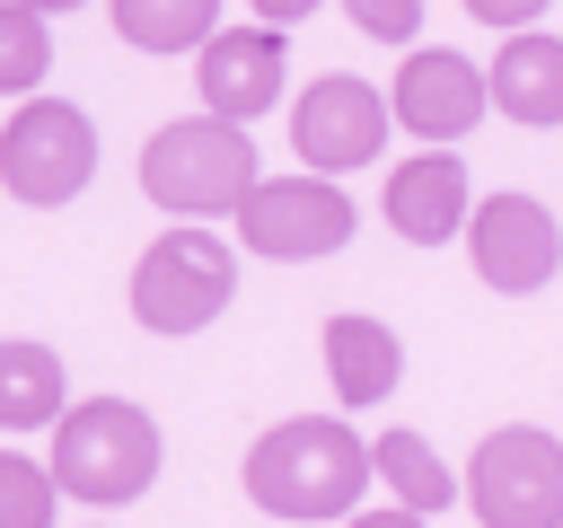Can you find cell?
Segmentation results:
<instances>
[{"label": "cell", "instance_id": "obj_1", "mask_svg": "<svg viewBox=\"0 0 563 528\" xmlns=\"http://www.w3.org/2000/svg\"><path fill=\"white\" fill-rule=\"evenodd\" d=\"M369 484V440L343 414H290L246 449V502L264 519H343Z\"/></svg>", "mask_w": 563, "mask_h": 528}, {"label": "cell", "instance_id": "obj_2", "mask_svg": "<svg viewBox=\"0 0 563 528\" xmlns=\"http://www.w3.org/2000/svg\"><path fill=\"white\" fill-rule=\"evenodd\" d=\"M158 422L132 405V396H88V405H62L53 414V484L88 510H123L158 484Z\"/></svg>", "mask_w": 563, "mask_h": 528}, {"label": "cell", "instance_id": "obj_3", "mask_svg": "<svg viewBox=\"0 0 563 528\" xmlns=\"http://www.w3.org/2000/svg\"><path fill=\"white\" fill-rule=\"evenodd\" d=\"M255 176H264V167H255L246 123H229V114H211V106L185 114V123H158V132L141 141V194H150L158 211H176V220H220V211H238Z\"/></svg>", "mask_w": 563, "mask_h": 528}, {"label": "cell", "instance_id": "obj_4", "mask_svg": "<svg viewBox=\"0 0 563 528\" xmlns=\"http://www.w3.org/2000/svg\"><path fill=\"white\" fill-rule=\"evenodd\" d=\"M229 299H238V255H229V238H211L202 220L150 238L141 264H132V317H141L150 334H202Z\"/></svg>", "mask_w": 563, "mask_h": 528}, {"label": "cell", "instance_id": "obj_5", "mask_svg": "<svg viewBox=\"0 0 563 528\" xmlns=\"http://www.w3.org/2000/svg\"><path fill=\"white\" fill-rule=\"evenodd\" d=\"M88 176H97V123L70 97H26L0 123V185L26 211H62L70 194H88Z\"/></svg>", "mask_w": 563, "mask_h": 528}, {"label": "cell", "instance_id": "obj_6", "mask_svg": "<svg viewBox=\"0 0 563 528\" xmlns=\"http://www.w3.org/2000/svg\"><path fill=\"white\" fill-rule=\"evenodd\" d=\"M466 502L484 528H563V440L537 422H501L466 458Z\"/></svg>", "mask_w": 563, "mask_h": 528}, {"label": "cell", "instance_id": "obj_7", "mask_svg": "<svg viewBox=\"0 0 563 528\" xmlns=\"http://www.w3.org/2000/svg\"><path fill=\"white\" fill-rule=\"evenodd\" d=\"M229 220H238V246L264 255V264H308V255L352 246V194H343L334 176H317V167H299V176H255Z\"/></svg>", "mask_w": 563, "mask_h": 528}, {"label": "cell", "instance_id": "obj_8", "mask_svg": "<svg viewBox=\"0 0 563 528\" xmlns=\"http://www.w3.org/2000/svg\"><path fill=\"white\" fill-rule=\"evenodd\" d=\"M387 132H396L387 88H369V79H352V70L308 79L299 106H290V150H299V167H317V176L369 167V158L387 150Z\"/></svg>", "mask_w": 563, "mask_h": 528}, {"label": "cell", "instance_id": "obj_9", "mask_svg": "<svg viewBox=\"0 0 563 528\" xmlns=\"http://www.w3.org/2000/svg\"><path fill=\"white\" fill-rule=\"evenodd\" d=\"M466 255H475V282H484V290L528 299V290L554 282L563 229H554V211H545L537 194H484V202L466 211Z\"/></svg>", "mask_w": 563, "mask_h": 528}, {"label": "cell", "instance_id": "obj_10", "mask_svg": "<svg viewBox=\"0 0 563 528\" xmlns=\"http://www.w3.org/2000/svg\"><path fill=\"white\" fill-rule=\"evenodd\" d=\"M387 106H396V123H405L413 141H466V132L484 123L493 88H484V70H475L466 53H449V44H413V53L396 62Z\"/></svg>", "mask_w": 563, "mask_h": 528}, {"label": "cell", "instance_id": "obj_11", "mask_svg": "<svg viewBox=\"0 0 563 528\" xmlns=\"http://www.w3.org/2000/svg\"><path fill=\"white\" fill-rule=\"evenodd\" d=\"M194 79H202V106L211 114H229V123H255L273 97H282V79H290V44H282V26H211L202 44H194Z\"/></svg>", "mask_w": 563, "mask_h": 528}, {"label": "cell", "instance_id": "obj_12", "mask_svg": "<svg viewBox=\"0 0 563 528\" xmlns=\"http://www.w3.org/2000/svg\"><path fill=\"white\" fill-rule=\"evenodd\" d=\"M475 185H466V158L449 150V141H431L422 158H405L396 176H387V229L405 238V246H449L457 229H466V202Z\"/></svg>", "mask_w": 563, "mask_h": 528}, {"label": "cell", "instance_id": "obj_13", "mask_svg": "<svg viewBox=\"0 0 563 528\" xmlns=\"http://www.w3.org/2000/svg\"><path fill=\"white\" fill-rule=\"evenodd\" d=\"M484 88H493V106H501L510 123L554 132V123H563V35H545V26H510V44L493 53Z\"/></svg>", "mask_w": 563, "mask_h": 528}, {"label": "cell", "instance_id": "obj_14", "mask_svg": "<svg viewBox=\"0 0 563 528\" xmlns=\"http://www.w3.org/2000/svg\"><path fill=\"white\" fill-rule=\"evenodd\" d=\"M325 378H334V405H387L396 396V378H405V343H396V326H378V317H361V308H343V317H325Z\"/></svg>", "mask_w": 563, "mask_h": 528}, {"label": "cell", "instance_id": "obj_15", "mask_svg": "<svg viewBox=\"0 0 563 528\" xmlns=\"http://www.w3.org/2000/svg\"><path fill=\"white\" fill-rule=\"evenodd\" d=\"M62 405H70L62 352L35 334H0V431H44Z\"/></svg>", "mask_w": 563, "mask_h": 528}, {"label": "cell", "instance_id": "obj_16", "mask_svg": "<svg viewBox=\"0 0 563 528\" xmlns=\"http://www.w3.org/2000/svg\"><path fill=\"white\" fill-rule=\"evenodd\" d=\"M369 475H378V484H387V493H396L405 510H422V519H431V510H449V502L466 493V484H457V475L440 466V449H431L422 431H405V422L369 440Z\"/></svg>", "mask_w": 563, "mask_h": 528}, {"label": "cell", "instance_id": "obj_17", "mask_svg": "<svg viewBox=\"0 0 563 528\" xmlns=\"http://www.w3.org/2000/svg\"><path fill=\"white\" fill-rule=\"evenodd\" d=\"M106 9L132 53H194L220 26V0H106Z\"/></svg>", "mask_w": 563, "mask_h": 528}, {"label": "cell", "instance_id": "obj_18", "mask_svg": "<svg viewBox=\"0 0 563 528\" xmlns=\"http://www.w3.org/2000/svg\"><path fill=\"white\" fill-rule=\"evenodd\" d=\"M53 70V26L26 0H0V97H35Z\"/></svg>", "mask_w": 563, "mask_h": 528}, {"label": "cell", "instance_id": "obj_19", "mask_svg": "<svg viewBox=\"0 0 563 528\" xmlns=\"http://www.w3.org/2000/svg\"><path fill=\"white\" fill-rule=\"evenodd\" d=\"M53 502H62L53 466H35V458L0 449V528H53Z\"/></svg>", "mask_w": 563, "mask_h": 528}, {"label": "cell", "instance_id": "obj_20", "mask_svg": "<svg viewBox=\"0 0 563 528\" xmlns=\"http://www.w3.org/2000/svg\"><path fill=\"white\" fill-rule=\"evenodd\" d=\"M343 18H352L369 44H413V35H422V0H343Z\"/></svg>", "mask_w": 563, "mask_h": 528}, {"label": "cell", "instance_id": "obj_21", "mask_svg": "<svg viewBox=\"0 0 563 528\" xmlns=\"http://www.w3.org/2000/svg\"><path fill=\"white\" fill-rule=\"evenodd\" d=\"M545 9H554V0H466V18H484V26H501V35H510V26H537Z\"/></svg>", "mask_w": 563, "mask_h": 528}, {"label": "cell", "instance_id": "obj_22", "mask_svg": "<svg viewBox=\"0 0 563 528\" xmlns=\"http://www.w3.org/2000/svg\"><path fill=\"white\" fill-rule=\"evenodd\" d=\"M343 528H431V519L405 510V502H387V510H343Z\"/></svg>", "mask_w": 563, "mask_h": 528}, {"label": "cell", "instance_id": "obj_23", "mask_svg": "<svg viewBox=\"0 0 563 528\" xmlns=\"http://www.w3.org/2000/svg\"><path fill=\"white\" fill-rule=\"evenodd\" d=\"M317 9H325V0H255L264 26H299V18H317Z\"/></svg>", "mask_w": 563, "mask_h": 528}, {"label": "cell", "instance_id": "obj_24", "mask_svg": "<svg viewBox=\"0 0 563 528\" xmlns=\"http://www.w3.org/2000/svg\"><path fill=\"white\" fill-rule=\"evenodd\" d=\"M26 9H44V18H62V9H88V0H26Z\"/></svg>", "mask_w": 563, "mask_h": 528}]
</instances>
